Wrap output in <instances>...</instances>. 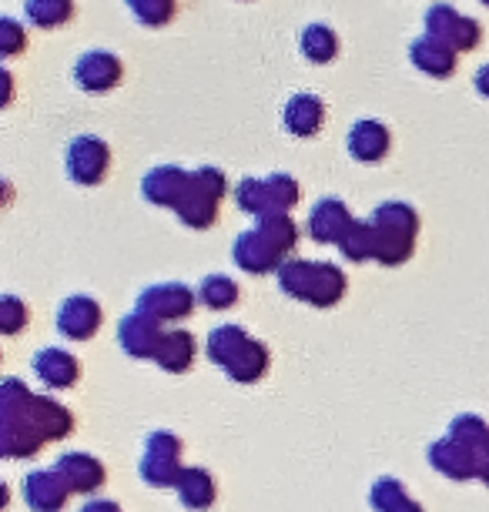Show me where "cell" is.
<instances>
[{
	"instance_id": "cell-1",
	"label": "cell",
	"mask_w": 489,
	"mask_h": 512,
	"mask_svg": "<svg viewBox=\"0 0 489 512\" xmlns=\"http://www.w3.org/2000/svg\"><path fill=\"white\" fill-rule=\"evenodd\" d=\"M372 228V245L382 265H402L412 255L419 231V215L402 201H386L366 218Z\"/></svg>"
},
{
	"instance_id": "cell-2",
	"label": "cell",
	"mask_w": 489,
	"mask_h": 512,
	"mask_svg": "<svg viewBox=\"0 0 489 512\" xmlns=\"http://www.w3.org/2000/svg\"><path fill=\"white\" fill-rule=\"evenodd\" d=\"M278 285H282L285 295L302 298V302H312L319 308H329L345 295V275L339 268L299 262V258L278 265Z\"/></svg>"
},
{
	"instance_id": "cell-3",
	"label": "cell",
	"mask_w": 489,
	"mask_h": 512,
	"mask_svg": "<svg viewBox=\"0 0 489 512\" xmlns=\"http://www.w3.org/2000/svg\"><path fill=\"white\" fill-rule=\"evenodd\" d=\"M208 355L232 375L235 382H255L268 369V352L238 325H222L208 335Z\"/></svg>"
},
{
	"instance_id": "cell-4",
	"label": "cell",
	"mask_w": 489,
	"mask_h": 512,
	"mask_svg": "<svg viewBox=\"0 0 489 512\" xmlns=\"http://www.w3.org/2000/svg\"><path fill=\"white\" fill-rule=\"evenodd\" d=\"M228 191V181L218 168H195L191 171V181L185 188V195L175 205L178 218L185 221L188 228H208L215 225L218 218V201Z\"/></svg>"
},
{
	"instance_id": "cell-5",
	"label": "cell",
	"mask_w": 489,
	"mask_h": 512,
	"mask_svg": "<svg viewBox=\"0 0 489 512\" xmlns=\"http://www.w3.org/2000/svg\"><path fill=\"white\" fill-rule=\"evenodd\" d=\"M238 208L248 211V215H285L295 201H299V185H295L292 175H268V178H245L242 185L235 188Z\"/></svg>"
},
{
	"instance_id": "cell-6",
	"label": "cell",
	"mask_w": 489,
	"mask_h": 512,
	"mask_svg": "<svg viewBox=\"0 0 489 512\" xmlns=\"http://www.w3.org/2000/svg\"><path fill=\"white\" fill-rule=\"evenodd\" d=\"M426 34L439 37L443 44L453 47L456 54L473 51L483 37V27H479L473 17L459 14L453 4H433L426 11Z\"/></svg>"
},
{
	"instance_id": "cell-7",
	"label": "cell",
	"mask_w": 489,
	"mask_h": 512,
	"mask_svg": "<svg viewBox=\"0 0 489 512\" xmlns=\"http://www.w3.org/2000/svg\"><path fill=\"white\" fill-rule=\"evenodd\" d=\"M64 164H67L71 181H78V185H98L111 164V151H108V144L101 138H94V134H81V138H74L67 144Z\"/></svg>"
},
{
	"instance_id": "cell-8",
	"label": "cell",
	"mask_w": 489,
	"mask_h": 512,
	"mask_svg": "<svg viewBox=\"0 0 489 512\" xmlns=\"http://www.w3.org/2000/svg\"><path fill=\"white\" fill-rule=\"evenodd\" d=\"M121 74H124V64L118 61V54H111V51H88L74 64V84L94 94L118 88Z\"/></svg>"
},
{
	"instance_id": "cell-9",
	"label": "cell",
	"mask_w": 489,
	"mask_h": 512,
	"mask_svg": "<svg viewBox=\"0 0 489 512\" xmlns=\"http://www.w3.org/2000/svg\"><path fill=\"white\" fill-rule=\"evenodd\" d=\"M195 308V295H191L188 285L181 282H165V285H151L141 292L138 298V312L161 318H185Z\"/></svg>"
},
{
	"instance_id": "cell-10",
	"label": "cell",
	"mask_w": 489,
	"mask_h": 512,
	"mask_svg": "<svg viewBox=\"0 0 489 512\" xmlns=\"http://www.w3.org/2000/svg\"><path fill=\"white\" fill-rule=\"evenodd\" d=\"M282 258H285L282 251H278L258 228L242 231V235H238V241H235V262L242 265L245 272H252V275L272 272V268L282 265Z\"/></svg>"
},
{
	"instance_id": "cell-11",
	"label": "cell",
	"mask_w": 489,
	"mask_h": 512,
	"mask_svg": "<svg viewBox=\"0 0 489 512\" xmlns=\"http://www.w3.org/2000/svg\"><path fill=\"white\" fill-rule=\"evenodd\" d=\"M191 181V171H181L175 164H161V168H151L145 181H141V191L151 205H161V208H175L181 195H185Z\"/></svg>"
},
{
	"instance_id": "cell-12",
	"label": "cell",
	"mask_w": 489,
	"mask_h": 512,
	"mask_svg": "<svg viewBox=\"0 0 489 512\" xmlns=\"http://www.w3.org/2000/svg\"><path fill=\"white\" fill-rule=\"evenodd\" d=\"M389 128L376 118H362L349 131V154L362 164H376L389 154Z\"/></svg>"
},
{
	"instance_id": "cell-13",
	"label": "cell",
	"mask_w": 489,
	"mask_h": 512,
	"mask_svg": "<svg viewBox=\"0 0 489 512\" xmlns=\"http://www.w3.org/2000/svg\"><path fill=\"white\" fill-rule=\"evenodd\" d=\"M118 335H121L124 352L138 355V359H148V355H155L158 345H161V338H165V335H161L158 318L145 315V312H134V315L124 318L121 328H118Z\"/></svg>"
},
{
	"instance_id": "cell-14",
	"label": "cell",
	"mask_w": 489,
	"mask_h": 512,
	"mask_svg": "<svg viewBox=\"0 0 489 512\" xmlns=\"http://www.w3.org/2000/svg\"><path fill=\"white\" fill-rule=\"evenodd\" d=\"M101 325V305L88 295H71L57 312V328L71 338H91Z\"/></svg>"
},
{
	"instance_id": "cell-15",
	"label": "cell",
	"mask_w": 489,
	"mask_h": 512,
	"mask_svg": "<svg viewBox=\"0 0 489 512\" xmlns=\"http://www.w3.org/2000/svg\"><path fill=\"white\" fill-rule=\"evenodd\" d=\"M349 225H352V215L339 198H322L309 215V231L319 245H339Z\"/></svg>"
},
{
	"instance_id": "cell-16",
	"label": "cell",
	"mask_w": 489,
	"mask_h": 512,
	"mask_svg": "<svg viewBox=\"0 0 489 512\" xmlns=\"http://www.w3.org/2000/svg\"><path fill=\"white\" fill-rule=\"evenodd\" d=\"M178 439L175 436H151V449L145 462H141V472L151 486H171V482L181 479L178 469Z\"/></svg>"
},
{
	"instance_id": "cell-17",
	"label": "cell",
	"mask_w": 489,
	"mask_h": 512,
	"mask_svg": "<svg viewBox=\"0 0 489 512\" xmlns=\"http://www.w3.org/2000/svg\"><path fill=\"white\" fill-rule=\"evenodd\" d=\"M409 61L429 77H449L456 71V51L433 34L416 37L409 47Z\"/></svg>"
},
{
	"instance_id": "cell-18",
	"label": "cell",
	"mask_w": 489,
	"mask_h": 512,
	"mask_svg": "<svg viewBox=\"0 0 489 512\" xmlns=\"http://www.w3.org/2000/svg\"><path fill=\"white\" fill-rule=\"evenodd\" d=\"M67 492H71V489H67V482L61 476H57V469L31 472L27 482H24V496L37 512H57L64 506Z\"/></svg>"
},
{
	"instance_id": "cell-19",
	"label": "cell",
	"mask_w": 489,
	"mask_h": 512,
	"mask_svg": "<svg viewBox=\"0 0 489 512\" xmlns=\"http://www.w3.org/2000/svg\"><path fill=\"white\" fill-rule=\"evenodd\" d=\"M282 121H285V131L295 134V138H312L325 121V104L315 98V94H295V98H289V104H285Z\"/></svg>"
},
{
	"instance_id": "cell-20",
	"label": "cell",
	"mask_w": 489,
	"mask_h": 512,
	"mask_svg": "<svg viewBox=\"0 0 489 512\" xmlns=\"http://www.w3.org/2000/svg\"><path fill=\"white\" fill-rule=\"evenodd\" d=\"M429 456H433L436 466L453 479H466L479 469V449L466 446V442H459V439L439 442V446H433Z\"/></svg>"
},
{
	"instance_id": "cell-21",
	"label": "cell",
	"mask_w": 489,
	"mask_h": 512,
	"mask_svg": "<svg viewBox=\"0 0 489 512\" xmlns=\"http://www.w3.org/2000/svg\"><path fill=\"white\" fill-rule=\"evenodd\" d=\"M34 372L41 375L44 385L67 389V385L78 382V359H74V355H67L64 349H44V352H37Z\"/></svg>"
},
{
	"instance_id": "cell-22",
	"label": "cell",
	"mask_w": 489,
	"mask_h": 512,
	"mask_svg": "<svg viewBox=\"0 0 489 512\" xmlns=\"http://www.w3.org/2000/svg\"><path fill=\"white\" fill-rule=\"evenodd\" d=\"M57 476L67 482V489L88 492L94 486H101L104 469H101V462H94L91 456H78V452H71V456H64L61 462H57Z\"/></svg>"
},
{
	"instance_id": "cell-23",
	"label": "cell",
	"mask_w": 489,
	"mask_h": 512,
	"mask_svg": "<svg viewBox=\"0 0 489 512\" xmlns=\"http://www.w3.org/2000/svg\"><path fill=\"white\" fill-rule=\"evenodd\" d=\"M191 359H195V342L188 332H168L155 352V362L168 372H185Z\"/></svg>"
},
{
	"instance_id": "cell-24",
	"label": "cell",
	"mask_w": 489,
	"mask_h": 512,
	"mask_svg": "<svg viewBox=\"0 0 489 512\" xmlns=\"http://www.w3.org/2000/svg\"><path fill=\"white\" fill-rule=\"evenodd\" d=\"M302 54H305V61H312V64H329L335 61V54H339V37H335L332 27H325V24H309L302 31Z\"/></svg>"
},
{
	"instance_id": "cell-25",
	"label": "cell",
	"mask_w": 489,
	"mask_h": 512,
	"mask_svg": "<svg viewBox=\"0 0 489 512\" xmlns=\"http://www.w3.org/2000/svg\"><path fill=\"white\" fill-rule=\"evenodd\" d=\"M24 14H27V24L41 27V31H51V27H61L74 17V0H27Z\"/></svg>"
},
{
	"instance_id": "cell-26",
	"label": "cell",
	"mask_w": 489,
	"mask_h": 512,
	"mask_svg": "<svg viewBox=\"0 0 489 512\" xmlns=\"http://www.w3.org/2000/svg\"><path fill=\"white\" fill-rule=\"evenodd\" d=\"M178 486H181V499H185V506H191V509L212 506L215 482H212V476H208L205 469H185V472H181V479H178Z\"/></svg>"
},
{
	"instance_id": "cell-27",
	"label": "cell",
	"mask_w": 489,
	"mask_h": 512,
	"mask_svg": "<svg viewBox=\"0 0 489 512\" xmlns=\"http://www.w3.org/2000/svg\"><path fill=\"white\" fill-rule=\"evenodd\" d=\"M339 248H342L345 258H352V262H369V258H376L369 221H352L349 231H345L342 241H339Z\"/></svg>"
},
{
	"instance_id": "cell-28",
	"label": "cell",
	"mask_w": 489,
	"mask_h": 512,
	"mask_svg": "<svg viewBox=\"0 0 489 512\" xmlns=\"http://www.w3.org/2000/svg\"><path fill=\"white\" fill-rule=\"evenodd\" d=\"M255 228L262 231V235L272 241L282 255H289V251L295 248V241H299V228L292 225L289 215H262Z\"/></svg>"
},
{
	"instance_id": "cell-29",
	"label": "cell",
	"mask_w": 489,
	"mask_h": 512,
	"mask_svg": "<svg viewBox=\"0 0 489 512\" xmlns=\"http://www.w3.org/2000/svg\"><path fill=\"white\" fill-rule=\"evenodd\" d=\"M134 21L145 27H165L175 17V0H124Z\"/></svg>"
},
{
	"instance_id": "cell-30",
	"label": "cell",
	"mask_w": 489,
	"mask_h": 512,
	"mask_svg": "<svg viewBox=\"0 0 489 512\" xmlns=\"http://www.w3.org/2000/svg\"><path fill=\"white\" fill-rule=\"evenodd\" d=\"M198 295L208 308H232L238 302V285L228 275H208Z\"/></svg>"
},
{
	"instance_id": "cell-31",
	"label": "cell",
	"mask_w": 489,
	"mask_h": 512,
	"mask_svg": "<svg viewBox=\"0 0 489 512\" xmlns=\"http://www.w3.org/2000/svg\"><path fill=\"white\" fill-rule=\"evenodd\" d=\"M24 44H27L24 24L17 21V17H4V21H0V54L14 57V54L24 51Z\"/></svg>"
},
{
	"instance_id": "cell-32",
	"label": "cell",
	"mask_w": 489,
	"mask_h": 512,
	"mask_svg": "<svg viewBox=\"0 0 489 512\" xmlns=\"http://www.w3.org/2000/svg\"><path fill=\"white\" fill-rule=\"evenodd\" d=\"M24 322H27V305L21 298L4 295V302H0V328H4L7 335H14V332H21Z\"/></svg>"
},
{
	"instance_id": "cell-33",
	"label": "cell",
	"mask_w": 489,
	"mask_h": 512,
	"mask_svg": "<svg viewBox=\"0 0 489 512\" xmlns=\"http://www.w3.org/2000/svg\"><path fill=\"white\" fill-rule=\"evenodd\" d=\"M473 84H476V91L483 94V98H489V64L479 67L476 77H473Z\"/></svg>"
},
{
	"instance_id": "cell-34",
	"label": "cell",
	"mask_w": 489,
	"mask_h": 512,
	"mask_svg": "<svg viewBox=\"0 0 489 512\" xmlns=\"http://www.w3.org/2000/svg\"><path fill=\"white\" fill-rule=\"evenodd\" d=\"M476 476H483L489 482V442L483 446V452H479V469H476Z\"/></svg>"
},
{
	"instance_id": "cell-35",
	"label": "cell",
	"mask_w": 489,
	"mask_h": 512,
	"mask_svg": "<svg viewBox=\"0 0 489 512\" xmlns=\"http://www.w3.org/2000/svg\"><path fill=\"white\" fill-rule=\"evenodd\" d=\"M84 512H118V506H114V502H88Z\"/></svg>"
},
{
	"instance_id": "cell-36",
	"label": "cell",
	"mask_w": 489,
	"mask_h": 512,
	"mask_svg": "<svg viewBox=\"0 0 489 512\" xmlns=\"http://www.w3.org/2000/svg\"><path fill=\"white\" fill-rule=\"evenodd\" d=\"M389 512H423V509H419L412 499H402V502H396V506H392Z\"/></svg>"
},
{
	"instance_id": "cell-37",
	"label": "cell",
	"mask_w": 489,
	"mask_h": 512,
	"mask_svg": "<svg viewBox=\"0 0 489 512\" xmlns=\"http://www.w3.org/2000/svg\"><path fill=\"white\" fill-rule=\"evenodd\" d=\"M479 4H483V7H489V0H479Z\"/></svg>"
}]
</instances>
